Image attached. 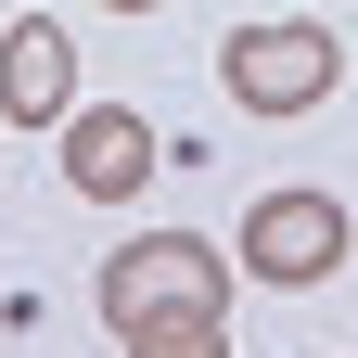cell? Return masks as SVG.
I'll use <instances>...</instances> for the list:
<instances>
[{
	"label": "cell",
	"instance_id": "6da1fadb",
	"mask_svg": "<svg viewBox=\"0 0 358 358\" xmlns=\"http://www.w3.org/2000/svg\"><path fill=\"white\" fill-rule=\"evenodd\" d=\"M217 77H231L243 115H320L345 52H333V26H307V13H256V26L217 38Z\"/></svg>",
	"mask_w": 358,
	"mask_h": 358
},
{
	"label": "cell",
	"instance_id": "7a4b0ae2",
	"mask_svg": "<svg viewBox=\"0 0 358 358\" xmlns=\"http://www.w3.org/2000/svg\"><path fill=\"white\" fill-rule=\"evenodd\" d=\"M166 307H231L217 243H192V231H141V243H115V256H103V320H115V333L166 320Z\"/></svg>",
	"mask_w": 358,
	"mask_h": 358
},
{
	"label": "cell",
	"instance_id": "3957f363",
	"mask_svg": "<svg viewBox=\"0 0 358 358\" xmlns=\"http://www.w3.org/2000/svg\"><path fill=\"white\" fill-rule=\"evenodd\" d=\"M243 268L282 282V294L333 282V268H345V205H333V192H256V205H243Z\"/></svg>",
	"mask_w": 358,
	"mask_h": 358
},
{
	"label": "cell",
	"instance_id": "277c9868",
	"mask_svg": "<svg viewBox=\"0 0 358 358\" xmlns=\"http://www.w3.org/2000/svg\"><path fill=\"white\" fill-rule=\"evenodd\" d=\"M154 166H166V141H154L141 103H77V115H64V179H77L90 205H128Z\"/></svg>",
	"mask_w": 358,
	"mask_h": 358
},
{
	"label": "cell",
	"instance_id": "5b68a950",
	"mask_svg": "<svg viewBox=\"0 0 358 358\" xmlns=\"http://www.w3.org/2000/svg\"><path fill=\"white\" fill-rule=\"evenodd\" d=\"M0 115L13 128H64L77 115V38H64V13H13V38H0Z\"/></svg>",
	"mask_w": 358,
	"mask_h": 358
},
{
	"label": "cell",
	"instance_id": "8992f818",
	"mask_svg": "<svg viewBox=\"0 0 358 358\" xmlns=\"http://www.w3.org/2000/svg\"><path fill=\"white\" fill-rule=\"evenodd\" d=\"M128 358H231V307H166V320L115 333Z\"/></svg>",
	"mask_w": 358,
	"mask_h": 358
}]
</instances>
